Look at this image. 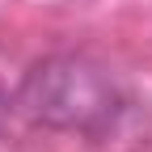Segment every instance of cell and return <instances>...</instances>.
<instances>
[{
    "mask_svg": "<svg viewBox=\"0 0 152 152\" xmlns=\"http://www.w3.org/2000/svg\"><path fill=\"white\" fill-rule=\"evenodd\" d=\"M127 93L102 59L93 55H47L17 85V110L34 127L68 135H106L118 123Z\"/></svg>",
    "mask_w": 152,
    "mask_h": 152,
    "instance_id": "cell-1",
    "label": "cell"
},
{
    "mask_svg": "<svg viewBox=\"0 0 152 152\" xmlns=\"http://www.w3.org/2000/svg\"><path fill=\"white\" fill-rule=\"evenodd\" d=\"M0 106H4V97H0Z\"/></svg>",
    "mask_w": 152,
    "mask_h": 152,
    "instance_id": "cell-2",
    "label": "cell"
}]
</instances>
